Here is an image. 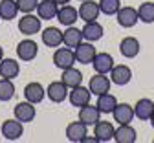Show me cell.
<instances>
[{
  "label": "cell",
  "instance_id": "22",
  "mask_svg": "<svg viewBox=\"0 0 154 143\" xmlns=\"http://www.w3.org/2000/svg\"><path fill=\"white\" fill-rule=\"evenodd\" d=\"M114 139L118 143H136L138 141V132L130 123H123V125H119L116 129Z\"/></svg>",
  "mask_w": 154,
  "mask_h": 143
},
{
  "label": "cell",
  "instance_id": "6",
  "mask_svg": "<svg viewBox=\"0 0 154 143\" xmlns=\"http://www.w3.org/2000/svg\"><path fill=\"white\" fill-rule=\"evenodd\" d=\"M110 86H112V81L110 77H106V73H97L90 77V83H88V90L92 92V95H101V94H106L110 92Z\"/></svg>",
  "mask_w": 154,
  "mask_h": 143
},
{
  "label": "cell",
  "instance_id": "10",
  "mask_svg": "<svg viewBox=\"0 0 154 143\" xmlns=\"http://www.w3.org/2000/svg\"><path fill=\"white\" fill-rule=\"evenodd\" d=\"M90 97H92V92L88 88H85L83 85L79 86H75L68 92V101H70V105L75 107V108H81L85 105L90 103Z\"/></svg>",
  "mask_w": 154,
  "mask_h": 143
},
{
  "label": "cell",
  "instance_id": "16",
  "mask_svg": "<svg viewBox=\"0 0 154 143\" xmlns=\"http://www.w3.org/2000/svg\"><path fill=\"white\" fill-rule=\"evenodd\" d=\"M41 39H42V44L48 46V48H59L63 44V31L55 26H48L46 30H42L41 33Z\"/></svg>",
  "mask_w": 154,
  "mask_h": 143
},
{
  "label": "cell",
  "instance_id": "29",
  "mask_svg": "<svg viewBox=\"0 0 154 143\" xmlns=\"http://www.w3.org/2000/svg\"><path fill=\"white\" fill-rule=\"evenodd\" d=\"M116 105H118V99H116V95H112L110 92L97 95V101H95V107L99 108L101 114H112Z\"/></svg>",
  "mask_w": 154,
  "mask_h": 143
},
{
  "label": "cell",
  "instance_id": "14",
  "mask_svg": "<svg viewBox=\"0 0 154 143\" xmlns=\"http://www.w3.org/2000/svg\"><path fill=\"white\" fill-rule=\"evenodd\" d=\"M13 116L18 121H22V123H29V121H33L35 116H37V108H35L33 103H29V101H20V103L15 105Z\"/></svg>",
  "mask_w": 154,
  "mask_h": 143
},
{
  "label": "cell",
  "instance_id": "32",
  "mask_svg": "<svg viewBox=\"0 0 154 143\" xmlns=\"http://www.w3.org/2000/svg\"><path fill=\"white\" fill-rule=\"evenodd\" d=\"M15 95V85H13V79L2 77L0 79V101H11Z\"/></svg>",
  "mask_w": 154,
  "mask_h": 143
},
{
  "label": "cell",
  "instance_id": "36",
  "mask_svg": "<svg viewBox=\"0 0 154 143\" xmlns=\"http://www.w3.org/2000/svg\"><path fill=\"white\" fill-rule=\"evenodd\" d=\"M59 6H64V4H70V0H55Z\"/></svg>",
  "mask_w": 154,
  "mask_h": 143
},
{
  "label": "cell",
  "instance_id": "1",
  "mask_svg": "<svg viewBox=\"0 0 154 143\" xmlns=\"http://www.w3.org/2000/svg\"><path fill=\"white\" fill-rule=\"evenodd\" d=\"M42 20L38 18V15L33 13H24L20 18H18V31H20L24 37H33L35 33L42 31Z\"/></svg>",
  "mask_w": 154,
  "mask_h": 143
},
{
  "label": "cell",
  "instance_id": "2",
  "mask_svg": "<svg viewBox=\"0 0 154 143\" xmlns=\"http://www.w3.org/2000/svg\"><path fill=\"white\" fill-rule=\"evenodd\" d=\"M0 130H2V136L8 141H17V139H20L22 134H24V123H22V121H18L17 117L6 119L4 123H2V127H0Z\"/></svg>",
  "mask_w": 154,
  "mask_h": 143
},
{
  "label": "cell",
  "instance_id": "33",
  "mask_svg": "<svg viewBox=\"0 0 154 143\" xmlns=\"http://www.w3.org/2000/svg\"><path fill=\"white\" fill-rule=\"evenodd\" d=\"M97 4H99L101 13H103V15H108V17L116 15V13H118V9L121 8L119 0H99Z\"/></svg>",
  "mask_w": 154,
  "mask_h": 143
},
{
  "label": "cell",
  "instance_id": "31",
  "mask_svg": "<svg viewBox=\"0 0 154 143\" xmlns=\"http://www.w3.org/2000/svg\"><path fill=\"white\" fill-rule=\"evenodd\" d=\"M138 17L141 22L152 24L154 22V2H141L138 6Z\"/></svg>",
  "mask_w": 154,
  "mask_h": 143
},
{
  "label": "cell",
  "instance_id": "30",
  "mask_svg": "<svg viewBox=\"0 0 154 143\" xmlns=\"http://www.w3.org/2000/svg\"><path fill=\"white\" fill-rule=\"evenodd\" d=\"M18 15L15 0H0V20H13Z\"/></svg>",
  "mask_w": 154,
  "mask_h": 143
},
{
  "label": "cell",
  "instance_id": "26",
  "mask_svg": "<svg viewBox=\"0 0 154 143\" xmlns=\"http://www.w3.org/2000/svg\"><path fill=\"white\" fill-rule=\"evenodd\" d=\"M103 33H105V30L97 20L85 22V26H83V37H85V40H88V42H95V40L103 39Z\"/></svg>",
  "mask_w": 154,
  "mask_h": 143
},
{
  "label": "cell",
  "instance_id": "18",
  "mask_svg": "<svg viewBox=\"0 0 154 143\" xmlns=\"http://www.w3.org/2000/svg\"><path fill=\"white\" fill-rule=\"evenodd\" d=\"M114 134H116V127L110 123V121H97L94 125V136L97 138L99 143H106L110 139H114Z\"/></svg>",
  "mask_w": 154,
  "mask_h": 143
},
{
  "label": "cell",
  "instance_id": "12",
  "mask_svg": "<svg viewBox=\"0 0 154 143\" xmlns=\"http://www.w3.org/2000/svg\"><path fill=\"white\" fill-rule=\"evenodd\" d=\"M108 77H110V81L114 85L125 86V85H128L132 81V70L127 64H114V68L110 70Z\"/></svg>",
  "mask_w": 154,
  "mask_h": 143
},
{
  "label": "cell",
  "instance_id": "11",
  "mask_svg": "<svg viewBox=\"0 0 154 143\" xmlns=\"http://www.w3.org/2000/svg\"><path fill=\"white\" fill-rule=\"evenodd\" d=\"M79 11V18L83 22H92V20H97V17L101 15V9H99V4L94 2V0H83L77 8Z\"/></svg>",
  "mask_w": 154,
  "mask_h": 143
},
{
  "label": "cell",
  "instance_id": "20",
  "mask_svg": "<svg viewBox=\"0 0 154 143\" xmlns=\"http://www.w3.org/2000/svg\"><path fill=\"white\" fill-rule=\"evenodd\" d=\"M55 18L59 20V24H63V26H73L77 22V18H79V11L70 4H64V6H59V11H57Z\"/></svg>",
  "mask_w": 154,
  "mask_h": 143
},
{
  "label": "cell",
  "instance_id": "3",
  "mask_svg": "<svg viewBox=\"0 0 154 143\" xmlns=\"http://www.w3.org/2000/svg\"><path fill=\"white\" fill-rule=\"evenodd\" d=\"M75 53H73V48H57L55 53H53V64L59 68V70H66L70 66H75Z\"/></svg>",
  "mask_w": 154,
  "mask_h": 143
},
{
  "label": "cell",
  "instance_id": "24",
  "mask_svg": "<svg viewBox=\"0 0 154 143\" xmlns=\"http://www.w3.org/2000/svg\"><path fill=\"white\" fill-rule=\"evenodd\" d=\"M79 119L83 121L85 125H88V127H94L97 121L101 119V112H99V108L95 107V105H85V107H81L79 108Z\"/></svg>",
  "mask_w": 154,
  "mask_h": 143
},
{
  "label": "cell",
  "instance_id": "38",
  "mask_svg": "<svg viewBox=\"0 0 154 143\" xmlns=\"http://www.w3.org/2000/svg\"><path fill=\"white\" fill-rule=\"evenodd\" d=\"M149 121H150V125H152V129H154V114L150 116V119H149Z\"/></svg>",
  "mask_w": 154,
  "mask_h": 143
},
{
  "label": "cell",
  "instance_id": "23",
  "mask_svg": "<svg viewBox=\"0 0 154 143\" xmlns=\"http://www.w3.org/2000/svg\"><path fill=\"white\" fill-rule=\"evenodd\" d=\"M114 116V121L118 125H123V123H130L134 119V107L128 105V103H118L112 112Z\"/></svg>",
  "mask_w": 154,
  "mask_h": 143
},
{
  "label": "cell",
  "instance_id": "28",
  "mask_svg": "<svg viewBox=\"0 0 154 143\" xmlns=\"http://www.w3.org/2000/svg\"><path fill=\"white\" fill-rule=\"evenodd\" d=\"M20 73V64L15 59H2L0 61V77H8V79H15Z\"/></svg>",
  "mask_w": 154,
  "mask_h": 143
},
{
  "label": "cell",
  "instance_id": "19",
  "mask_svg": "<svg viewBox=\"0 0 154 143\" xmlns=\"http://www.w3.org/2000/svg\"><path fill=\"white\" fill-rule=\"evenodd\" d=\"M141 50V44H140V40L136 37H125L121 39V42H119V53L125 57V59H134Z\"/></svg>",
  "mask_w": 154,
  "mask_h": 143
},
{
  "label": "cell",
  "instance_id": "15",
  "mask_svg": "<svg viewBox=\"0 0 154 143\" xmlns=\"http://www.w3.org/2000/svg\"><path fill=\"white\" fill-rule=\"evenodd\" d=\"M154 114V101L149 97H141L134 105V117H138L141 121H149L150 116Z\"/></svg>",
  "mask_w": 154,
  "mask_h": 143
},
{
  "label": "cell",
  "instance_id": "7",
  "mask_svg": "<svg viewBox=\"0 0 154 143\" xmlns=\"http://www.w3.org/2000/svg\"><path fill=\"white\" fill-rule=\"evenodd\" d=\"M68 141L72 143H83V139L88 136V125H85L83 121H72V123L66 125V130H64Z\"/></svg>",
  "mask_w": 154,
  "mask_h": 143
},
{
  "label": "cell",
  "instance_id": "9",
  "mask_svg": "<svg viewBox=\"0 0 154 143\" xmlns=\"http://www.w3.org/2000/svg\"><path fill=\"white\" fill-rule=\"evenodd\" d=\"M68 92L70 88L63 83V81H53V83L48 85L46 88V95L51 103H63V101L68 99Z\"/></svg>",
  "mask_w": 154,
  "mask_h": 143
},
{
  "label": "cell",
  "instance_id": "25",
  "mask_svg": "<svg viewBox=\"0 0 154 143\" xmlns=\"http://www.w3.org/2000/svg\"><path fill=\"white\" fill-rule=\"evenodd\" d=\"M83 40H85V37H83V30L75 28V26H66V30L63 31V46L75 48L77 44H81Z\"/></svg>",
  "mask_w": 154,
  "mask_h": 143
},
{
  "label": "cell",
  "instance_id": "34",
  "mask_svg": "<svg viewBox=\"0 0 154 143\" xmlns=\"http://www.w3.org/2000/svg\"><path fill=\"white\" fill-rule=\"evenodd\" d=\"M20 13H33L38 6V0H15Z\"/></svg>",
  "mask_w": 154,
  "mask_h": 143
},
{
  "label": "cell",
  "instance_id": "37",
  "mask_svg": "<svg viewBox=\"0 0 154 143\" xmlns=\"http://www.w3.org/2000/svg\"><path fill=\"white\" fill-rule=\"evenodd\" d=\"M4 59V50H2V46H0V61Z\"/></svg>",
  "mask_w": 154,
  "mask_h": 143
},
{
  "label": "cell",
  "instance_id": "27",
  "mask_svg": "<svg viewBox=\"0 0 154 143\" xmlns=\"http://www.w3.org/2000/svg\"><path fill=\"white\" fill-rule=\"evenodd\" d=\"M61 81H63V83L72 90V88H75V86L83 85V73H81V70H77L75 66H70V68L63 70Z\"/></svg>",
  "mask_w": 154,
  "mask_h": 143
},
{
  "label": "cell",
  "instance_id": "13",
  "mask_svg": "<svg viewBox=\"0 0 154 143\" xmlns=\"http://www.w3.org/2000/svg\"><path fill=\"white\" fill-rule=\"evenodd\" d=\"M44 97H46V88L41 83H37V81H31V83L24 86V99L29 101V103L38 105L44 101Z\"/></svg>",
  "mask_w": 154,
  "mask_h": 143
},
{
  "label": "cell",
  "instance_id": "21",
  "mask_svg": "<svg viewBox=\"0 0 154 143\" xmlns=\"http://www.w3.org/2000/svg\"><path fill=\"white\" fill-rule=\"evenodd\" d=\"M37 15L41 20H51L57 17V11H59V4L55 0H38L37 6Z\"/></svg>",
  "mask_w": 154,
  "mask_h": 143
},
{
  "label": "cell",
  "instance_id": "5",
  "mask_svg": "<svg viewBox=\"0 0 154 143\" xmlns=\"http://www.w3.org/2000/svg\"><path fill=\"white\" fill-rule=\"evenodd\" d=\"M37 53H38V46H37L35 40L29 39V37L22 39L20 42L17 44V57L20 59V61H24V63L33 61V59L37 57Z\"/></svg>",
  "mask_w": 154,
  "mask_h": 143
},
{
  "label": "cell",
  "instance_id": "35",
  "mask_svg": "<svg viewBox=\"0 0 154 143\" xmlns=\"http://www.w3.org/2000/svg\"><path fill=\"white\" fill-rule=\"evenodd\" d=\"M83 143H99V141H97V138H95V136H86L83 139Z\"/></svg>",
  "mask_w": 154,
  "mask_h": 143
},
{
  "label": "cell",
  "instance_id": "39",
  "mask_svg": "<svg viewBox=\"0 0 154 143\" xmlns=\"http://www.w3.org/2000/svg\"><path fill=\"white\" fill-rule=\"evenodd\" d=\"M79 2H83V0H79Z\"/></svg>",
  "mask_w": 154,
  "mask_h": 143
},
{
  "label": "cell",
  "instance_id": "17",
  "mask_svg": "<svg viewBox=\"0 0 154 143\" xmlns=\"http://www.w3.org/2000/svg\"><path fill=\"white\" fill-rule=\"evenodd\" d=\"M92 66L97 73H106L108 75L110 70L114 68V57L106 51H99V53H95V57L92 61Z\"/></svg>",
  "mask_w": 154,
  "mask_h": 143
},
{
  "label": "cell",
  "instance_id": "4",
  "mask_svg": "<svg viewBox=\"0 0 154 143\" xmlns=\"http://www.w3.org/2000/svg\"><path fill=\"white\" fill-rule=\"evenodd\" d=\"M116 20L118 24L125 30H130L134 28L138 22H140V17H138V9H134L130 6H125V8H119L118 13H116Z\"/></svg>",
  "mask_w": 154,
  "mask_h": 143
},
{
  "label": "cell",
  "instance_id": "8",
  "mask_svg": "<svg viewBox=\"0 0 154 143\" xmlns=\"http://www.w3.org/2000/svg\"><path fill=\"white\" fill-rule=\"evenodd\" d=\"M73 53H75V61L81 64H92V61L95 57V48H94V42H88V40H83L81 44H77L73 48Z\"/></svg>",
  "mask_w": 154,
  "mask_h": 143
}]
</instances>
